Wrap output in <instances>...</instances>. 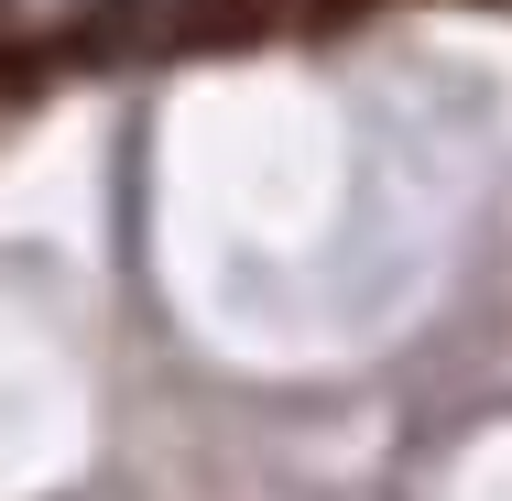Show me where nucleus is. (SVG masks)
Listing matches in <instances>:
<instances>
[{
	"label": "nucleus",
	"instance_id": "1",
	"mask_svg": "<svg viewBox=\"0 0 512 501\" xmlns=\"http://www.w3.org/2000/svg\"><path fill=\"white\" fill-rule=\"evenodd\" d=\"M262 22V0H186V33L197 44H229V33H251Z\"/></svg>",
	"mask_w": 512,
	"mask_h": 501
},
{
	"label": "nucleus",
	"instance_id": "2",
	"mask_svg": "<svg viewBox=\"0 0 512 501\" xmlns=\"http://www.w3.org/2000/svg\"><path fill=\"white\" fill-rule=\"evenodd\" d=\"M295 11H306L316 33H327V22H360V11H371V0H295Z\"/></svg>",
	"mask_w": 512,
	"mask_h": 501
}]
</instances>
